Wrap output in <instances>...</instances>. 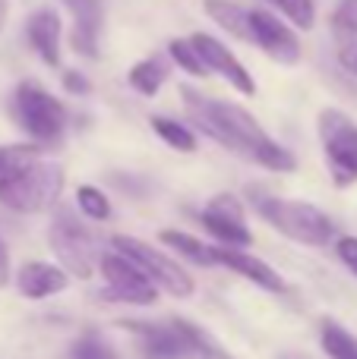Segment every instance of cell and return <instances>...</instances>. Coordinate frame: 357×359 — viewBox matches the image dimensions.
<instances>
[{
  "label": "cell",
  "mask_w": 357,
  "mask_h": 359,
  "mask_svg": "<svg viewBox=\"0 0 357 359\" xmlns=\"http://www.w3.org/2000/svg\"><path fill=\"white\" fill-rule=\"evenodd\" d=\"M38 158H41V145H0V183L13 180Z\"/></svg>",
  "instance_id": "20"
},
{
  "label": "cell",
  "mask_w": 357,
  "mask_h": 359,
  "mask_svg": "<svg viewBox=\"0 0 357 359\" xmlns=\"http://www.w3.org/2000/svg\"><path fill=\"white\" fill-rule=\"evenodd\" d=\"M316 126H320V142L332 183L342 189L357 183V123L339 107H326L320 111Z\"/></svg>",
  "instance_id": "5"
},
{
  "label": "cell",
  "mask_w": 357,
  "mask_h": 359,
  "mask_svg": "<svg viewBox=\"0 0 357 359\" xmlns=\"http://www.w3.org/2000/svg\"><path fill=\"white\" fill-rule=\"evenodd\" d=\"M152 130L158 133V139H162L164 145H171V149H177V151H196V145H200L187 126L171 117H152Z\"/></svg>",
  "instance_id": "23"
},
{
  "label": "cell",
  "mask_w": 357,
  "mask_h": 359,
  "mask_svg": "<svg viewBox=\"0 0 357 359\" xmlns=\"http://www.w3.org/2000/svg\"><path fill=\"white\" fill-rule=\"evenodd\" d=\"M171 325H174L177 334H181V337H183V344L190 347V356H202V359H228V356L219 350V344H215L202 328H196V325L183 322V318H177V322H171Z\"/></svg>",
  "instance_id": "21"
},
{
  "label": "cell",
  "mask_w": 357,
  "mask_h": 359,
  "mask_svg": "<svg viewBox=\"0 0 357 359\" xmlns=\"http://www.w3.org/2000/svg\"><path fill=\"white\" fill-rule=\"evenodd\" d=\"M339 63H342V69H345V73L357 76V41L342 44V50H339Z\"/></svg>",
  "instance_id": "31"
},
{
  "label": "cell",
  "mask_w": 357,
  "mask_h": 359,
  "mask_svg": "<svg viewBox=\"0 0 357 359\" xmlns=\"http://www.w3.org/2000/svg\"><path fill=\"white\" fill-rule=\"evenodd\" d=\"M6 13H10V0H0V32L6 25Z\"/></svg>",
  "instance_id": "33"
},
{
  "label": "cell",
  "mask_w": 357,
  "mask_h": 359,
  "mask_svg": "<svg viewBox=\"0 0 357 359\" xmlns=\"http://www.w3.org/2000/svg\"><path fill=\"white\" fill-rule=\"evenodd\" d=\"M215 252H219V265H225V268H231V271H238L240 278L253 280V284L263 287V290H269V293H282V290H285L282 274L272 271L266 262H259V259H253V255L240 252L238 246H221V249L215 246Z\"/></svg>",
  "instance_id": "16"
},
{
  "label": "cell",
  "mask_w": 357,
  "mask_h": 359,
  "mask_svg": "<svg viewBox=\"0 0 357 359\" xmlns=\"http://www.w3.org/2000/svg\"><path fill=\"white\" fill-rule=\"evenodd\" d=\"M250 25H253V44L272 57L275 63L294 67L301 60V41H297L294 29L285 19H278L269 10H250Z\"/></svg>",
  "instance_id": "9"
},
{
  "label": "cell",
  "mask_w": 357,
  "mask_h": 359,
  "mask_svg": "<svg viewBox=\"0 0 357 359\" xmlns=\"http://www.w3.org/2000/svg\"><path fill=\"white\" fill-rule=\"evenodd\" d=\"M70 13H73V44L76 54L82 57H98V35L105 25V6L101 0H60Z\"/></svg>",
  "instance_id": "12"
},
{
  "label": "cell",
  "mask_w": 357,
  "mask_h": 359,
  "mask_svg": "<svg viewBox=\"0 0 357 359\" xmlns=\"http://www.w3.org/2000/svg\"><path fill=\"white\" fill-rule=\"evenodd\" d=\"M202 10L219 29H225L228 35L240 38V41L253 44V25H250V10L234 0H202Z\"/></svg>",
  "instance_id": "17"
},
{
  "label": "cell",
  "mask_w": 357,
  "mask_h": 359,
  "mask_svg": "<svg viewBox=\"0 0 357 359\" xmlns=\"http://www.w3.org/2000/svg\"><path fill=\"white\" fill-rule=\"evenodd\" d=\"M257 211L263 215L266 224L285 233L288 240L301 243V246H326L332 240L335 227L323 208L310 202H297V198H275V196H259Z\"/></svg>",
  "instance_id": "2"
},
{
  "label": "cell",
  "mask_w": 357,
  "mask_h": 359,
  "mask_svg": "<svg viewBox=\"0 0 357 359\" xmlns=\"http://www.w3.org/2000/svg\"><path fill=\"white\" fill-rule=\"evenodd\" d=\"M168 73H171V67L164 57H145V60H139L136 67L130 69L126 79H130V86L136 88L139 95L152 98V95H158V88L168 82Z\"/></svg>",
  "instance_id": "19"
},
{
  "label": "cell",
  "mask_w": 357,
  "mask_h": 359,
  "mask_svg": "<svg viewBox=\"0 0 357 359\" xmlns=\"http://www.w3.org/2000/svg\"><path fill=\"white\" fill-rule=\"evenodd\" d=\"M25 38L48 67H60V16L48 6L35 10L25 22Z\"/></svg>",
  "instance_id": "14"
},
{
  "label": "cell",
  "mask_w": 357,
  "mask_h": 359,
  "mask_svg": "<svg viewBox=\"0 0 357 359\" xmlns=\"http://www.w3.org/2000/svg\"><path fill=\"white\" fill-rule=\"evenodd\" d=\"M278 6L285 19H288L294 29L310 32L316 25V0H272Z\"/></svg>",
  "instance_id": "26"
},
{
  "label": "cell",
  "mask_w": 357,
  "mask_h": 359,
  "mask_svg": "<svg viewBox=\"0 0 357 359\" xmlns=\"http://www.w3.org/2000/svg\"><path fill=\"white\" fill-rule=\"evenodd\" d=\"M76 205H79V211L86 217H92V221H108V217H111V202H108V196L98 186L82 183L79 189H76Z\"/></svg>",
  "instance_id": "25"
},
{
  "label": "cell",
  "mask_w": 357,
  "mask_h": 359,
  "mask_svg": "<svg viewBox=\"0 0 357 359\" xmlns=\"http://www.w3.org/2000/svg\"><path fill=\"white\" fill-rule=\"evenodd\" d=\"M101 274L108 280L105 297L114 299V303H130V306H152L158 299L155 280L136 265L130 262L124 252H108L101 255Z\"/></svg>",
  "instance_id": "8"
},
{
  "label": "cell",
  "mask_w": 357,
  "mask_h": 359,
  "mask_svg": "<svg viewBox=\"0 0 357 359\" xmlns=\"http://www.w3.org/2000/svg\"><path fill=\"white\" fill-rule=\"evenodd\" d=\"M63 189V170L48 161H32L25 170H19L13 180L0 183V205L22 215H35L57 202Z\"/></svg>",
  "instance_id": "4"
},
{
  "label": "cell",
  "mask_w": 357,
  "mask_h": 359,
  "mask_svg": "<svg viewBox=\"0 0 357 359\" xmlns=\"http://www.w3.org/2000/svg\"><path fill=\"white\" fill-rule=\"evenodd\" d=\"M335 249H339V259L348 265V271L357 278V236H342Z\"/></svg>",
  "instance_id": "29"
},
{
  "label": "cell",
  "mask_w": 357,
  "mask_h": 359,
  "mask_svg": "<svg viewBox=\"0 0 357 359\" xmlns=\"http://www.w3.org/2000/svg\"><path fill=\"white\" fill-rule=\"evenodd\" d=\"M332 35L342 44L357 41V0H339L332 10Z\"/></svg>",
  "instance_id": "27"
},
{
  "label": "cell",
  "mask_w": 357,
  "mask_h": 359,
  "mask_svg": "<svg viewBox=\"0 0 357 359\" xmlns=\"http://www.w3.org/2000/svg\"><path fill=\"white\" fill-rule=\"evenodd\" d=\"M70 359H117L114 347L98 334V331H86L70 350Z\"/></svg>",
  "instance_id": "28"
},
{
  "label": "cell",
  "mask_w": 357,
  "mask_h": 359,
  "mask_svg": "<svg viewBox=\"0 0 357 359\" xmlns=\"http://www.w3.org/2000/svg\"><path fill=\"white\" fill-rule=\"evenodd\" d=\"M320 337H323V350H326L332 359H357V337L348 334L342 325L323 322Z\"/></svg>",
  "instance_id": "22"
},
{
  "label": "cell",
  "mask_w": 357,
  "mask_h": 359,
  "mask_svg": "<svg viewBox=\"0 0 357 359\" xmlns=\"http://www.w3.org/2000/svg\"><path fill=\"white\" fill-rule=\"evenodd\" d=\"M168 54H171V60L183 69V73L200 76V79H202V76H209V67L202 63L200 50H196V44L190 41V38H174V41L168 44Z\"/></svg>",
  "instance_id": "24"
},
{
  "label": "cell",
  "mask_w": 357,
  "mask_h": 359,
  "mask_svg": "<svg viewBox=\"0 0 357 359\" xmlns=\"http://www.w3.org/2000/svg\"><path fill=\"white\" fill-rule=\"evenodd\" d=\"M190 41L196 44V50H200L202 63L209 67V73H219L221 79H228V86L238 88L240 95H257L253 76L247 73V67L219 41V38L206 35V32H196V35H190Z\"/></svg>",
  "instance_id": "11"
},
{
  "label": "cell",
  "mask_w": 357,
  "mask_h": 359,
  "mask_svg": "<svg viewBox=\"0 0 357 359\" xmlns=\"http://www.w3.org/2000/svg\"><path fill=\"white\" fill-rule=\"evenodd\" d=\"M63 88L73 95H89L92 92V82H89L82 73H76V69H67V73H63Z\"/></svg>",
  "instance_id": "30"
},
{
  "label": "cell",
  "mask_w": 357,
  "mask_h": 359,
  "mask_svg": "<svg viewBox=\"0 0 357 359\" xmlns=\"http://www.w3.org/2000/svg\"><path fill=\"white\" fill-rule=\"evenodd\" d=\"M202 224H206L209 233H212L215 240H221L225 246L244 249L253 243L250 227H247V221H244V205H240V198L231 196V192H221V196H215L212 202L206 205Z\"/></svg>",
  "instance_id": "10"
},
{
  "label": "cell",
  "mask_w": 357,
  "mask_h": 359,
  "mask_svg": "<svg viewBox=\"0 0 357 359\" xmlns=\"http://www.w3.org/2000/svg\"><path fill=\"white\" fill-rule=\"evenodd\" d=\"M158 240H164L171 249H177L183 259L196 262V265H202V268H215V265H219V252H215V246H209V243H202V240H196V236L183 233V230H162V236H158Z\"/></svg>",
  "instance_id": "18"
},
{
  "label": "cell",
  "mask_w": 357,
  "mask_h": 359,
  "mask_svg": "<svg viewBox=\"0 0 357 359\" xmlns=\"http://www.w3.org/2000/svg\"><path fill=\"white\" fill-rule=\"evenodd\" d=\"M181 95H183L190 120H193L206 136H212L219 145L231 149L234 155L247 158V161L259 164V168H266V170H275V174H291V170L297 168L294 155H291L288 149H282L278 142H272L269 133L240 104L209 98V95L196 92V88H190V86H181Z\"/></svg>",
  "instance_id": "1"
},
{
  "label": "cell",
  "mask_w": 357,
  "mask_h": 359,
  "mask_svg": "<svg viewBox=\"0 0 357 359\" xmlns=\"http://www.w3.org/2000/svg\"><path fill=\"white\" fill-rule=\"evenodd\" d=\"M6 280H10V252L0 240V287H6Z\"/></svg>",
  "instance_id": "32"
},
{
  "label": "cell",
  "mask_w": 357,
  "mask_h": 359,
  "mask_svg": "<svg viewBox=\"0 0 357 359\" xmlns=\"http://www.w3.org/2000/svg\"><path fill=\"white\" fill-rule=\"evenodd\" d=\"M111 243H114L117 252H124L130 262H136V265L143 268V271L149 274L162 290H168L171 297L187 299L190 293H193L196 284H193V278L187 274V268L177 265V262L168 259L164 252H158L155 246H149V243H143V240H133V236H114Z\"/></svg>",
  "instance_id": "7"
},
{
  "label": "cell",
  "mask_w": 357,
  "mask_h": 359,
  "mask_svg": "<svg viewBox=\"0 0 357 359\" xmlns=\"http://www.w3.org/2000/svg\"><path fill=\"white\" fill-rule=\"evenodd\" d=\"M13 117L38 145L60 142L63 130H67V107L51 92H44L38 82H19L16 86V92H13Z\"/></svg>",
  "instance_id": "3"
},
{
  "label": "cell",
  "mask_w": 357,
  "mask_h": 359,
  "mask_svg": "<svg viewBox=\"0 0 357 359\" xmlns=\"http://www.w3.org/2000/svg\"><path fill=\"white\" fill-rule=\"evenodd\" d=\"M70 274L48 262H25L16 274V287L25 299H48L54 293L67 290Z\"/></svg>",
  "instance_id": "13"
},
{
  "label": "cell",
  "mask_w": 357,
  "mask_h": 359,
  "mask_svg": "<svg viewBox=\"0 0 357 359\" xmlns=\"http://www.w3.org/2000/svg\"><path fill=\"white\" fill-rule=\"evenodd\" d=\"M139 334V353L143 359H183L190 356V347L177 334L174 325H126Z\"/></svg>",
  "instance_id": "15"
},
{
  "label": "cell",
  "mask_w": 357,
  "mask_h": 359,
  "mask_svg": "<svg viewBox=\"0 0 357 359\" xmlns=\"http://www.w3.org/2000/svg\"><path fill=\"white\" fill-rule=\"evenodd\" d=\"M48 243L54 249L57 262L67 268L73 278L86 280L89 274L95 271V243H92V233L70 215L67 208H60L54 215L48 227Z\"/></svg>",
  "instance_id": "6"
}]
</instances>
